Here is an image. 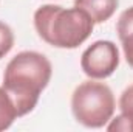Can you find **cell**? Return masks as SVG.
<instances>
[{
	"label": "cell",
	"instance_id": "obj_1",
	"mask_svg": "<svg viewBox=\"0 0 133 132\" xmlns=\"http://www.w3.org/2000/svg\"><path fill=\"white\" fill-rule=\"evenodd\" d=\"M51 76L53 65L50 59L39 51H20L6 64L2 87L11 97L19 117L34 110Z\"/></svg>",
	"mask_w": 133,
	"mask_h": 132
},
{
	"label": "cell",
	"instance_id": "obj_2",
	"mask_svg": "<svg viewBox=\"0 0 133 132\" xmlns=\"http://www.w3.org/2000/svg\"><path fill=\"white\" fill-rule=\"evenodd\" d=\"M39 37L51 47L74 50L93 33L95 22L81 8L48 3L36 9L33 17Z\"/></svg>",
	"mask_w": 133,
	"mask_h": 132
},
{
	"label": "cell",
	"instance_id": "obj_3",
	"mask_svg": "<svg viewBox=\"0 0 133 132\" xmlns=\"http://www.w3.org/2000/svg\"><path fill=\"white\" fill-rule=\"evenodd\" d=\"M116 110V99L113 90L99 82V79H88L81 82L71 95V112L74 120L90 129L105 128Z\"/></svg>",
	"mask_w": 133,
	"mask_h": 132
},
{
	"label": "cell",
	"instance_id": "obj_4",
	"mask_svg": "<svg viewBox=\"0 0 133 132\" xmlns=\"http://www.w3.org/2000/svg\"><path fill=\"white\" fill-rule=\"evenodd\" d=\"M119 50L111 40H96L81 56V68L90 79H105L119 67Z\"/></svg>",
	"mask_w": 133,
	"mask_h": 132
},
{
	"label": "cell",
	"instance_id": "obj_5",
	"mask_svg": "<svg viewBox=\"0 0 133 132\" xmlns=\"http://www.w3.org/2000/svg\"><path fill=\"white\" fill-rule=\"evenodd\" d=\"M119 115L111 118L105 126L108 131L133 132V84L125 87L119 97Z\"/></svg>",
	"mask_w": 133,
	"mask_h": 132
},
{
	"label": "cell",
	"instance_id": "obj_6",
	"mask_svg": "<svg viewBox=\"0 0 133 132\" xmlns=\"http://www.w3.org/2000/svg\"><path fill=\"white\" fill-rule=\"evenodd\" d=\"M74 6L84 9L96 25L113 17L119 6V0H74Z\"/></svg>",
	"mask_w": 133,
	"mask_h": 132
},
{
	"label": "cell",
	"instance_id": "obj_7",
	"mask_svg": "<svg viewBox=\"0 0 133 132\" xmlns=\"http://www.w3.org/2000/svg\"><path fill=\"white\" fill-rule=\"evenodd\" d=\"M116 33L119 37L124 58L127 64L133 68V6L122 11L116 23Z\"/></svg>",
	"mask_w": 133,
	"mask_h": 132
},
{
	"label": "cell",
	"instance_id": "obj_8",
	"mask_svg": "<svg viewBox=\"0 0 133 132\" xmlns=\"http://www.w3.org/2000/svg\"><path fill=\"white\" fill-rule=\"evenodd\" d=\"M16 118H19V115L12 99L3 87H0V132L9 129Z\"/></svg>",
	"mask_w": 133,
	"mask_h": 132
},
{
	"label": "cell",
	"instance_id": "obj_9",
	"mask_svg": "<svg viewBox=\"0 0 133 132\" xmlns=\"http://www.w3.org/2000/svg\"><path fill=\"white\" fill-rule=\"evenodd\" d=\"M14 47V33L9 25L0 22V59H3Z\"/></svg>",
	"mask_w": 133,
	"mask_h": 132
}]
</instances>
